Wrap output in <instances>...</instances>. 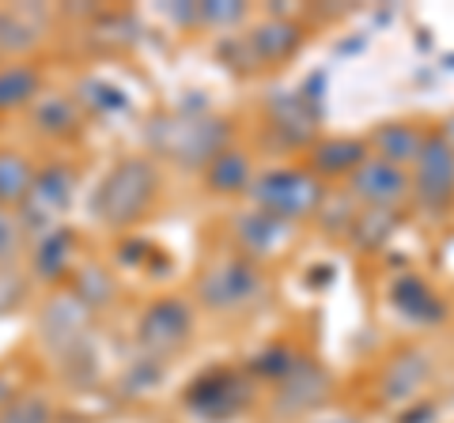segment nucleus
Masks as SVG:
<instances>
[{"label":"nucleus","instance_id":"obj_29","mask_svg":"<svg viewBox=\"0 0 454 423\" xmlns=\"http://www.w3.org/2000/svg\"><path fill=\"white\" fill-rule=\"evenodd\" d=\"M73 98L80 106H91V110H121L125 106V95L106 80H83Z\"/></svg>","mask_w":454,"mask_h":423},{"label":"nucleus","instance_id":"obj_32","mask_svg":"<svg viewBox=\"0 0 454 423\" xmlns=\"http://www.w3.org/2000/svg\"><path fill=\"white\" fill-rule=\"evenodd\" d=\"M216 58L227 68H235V73H254V68H258V65H254V53H250L243 35H227L220 46H216Z\"/></svg>","mask_w":454,"mask_h":423},{"label":"nucleus","instance_id":"obj_11","mask_svg":"<svg viewBox=\"0 0 454 423\" xmlns=\"http://www.w3.org/2000/svg\"><path fill=\"white\" fill-rule=\"evenodd\" d=\"M247 38V46L254 53V65L258 68H273V65H284V61H292L295 53L303 50V27L295 23V19H273V16H265L258 27H250V35Z\"/></svg>","mask_w":454,"mask_h":423},{"label":"nucleus","instance_id":"obj_16","mask_svg":"<svg viewBox=\"0 0 454 423\" xmlns=\"http://www.w3.org/2000/svg\"><path fill=\"white\" fill-rule=\"evenodd\" d=\"M367 140L360 136H322L307 148V171L315 178H348L367 159Z\"/></svg>","mask_w":454,"mask_h":423},{"label":"nucleus","instance_id":"obj_21","mask_svg":"<svg viewBox=\"0 0 454 423\" xmlns=\"http://www.w3.org/2000/svg\"><path fill=\"white\" fill-rule=\"evenodd\" d=\"M250 181H254V163H250V155L239 148H223L216 159L205 166V186L216 196H247Z\"/></svg>","mask_w":454,"mask_h":423},{"label":"nucleus","instance_id":"obj_20","mask_svg":"<svg viewBox=\"0 0 454 423\" xmlns=\"http://www.w3.org/2000/svg\"><path fill=\"white\" fill-rule=\"evenodd\" d=\"M390 303L402 310L409 321H417V326H435V321L447 318V303L439 299V295L424 284L417 273H405L397 276L390 284Z\"/></svg>","mask_w":454,"mask_h":423},{"label":"nucleus","instance_id":"obj_18","mask_svg":"<svg viewBox=\"0 0 454 423\" xmlns=\"http://www.w3.org/2000/svg\"><path fill=\"white\" fill-rule=\"evenodd\" d=\"M76 261V235L68 227H53L35 238L31 246V276L42 284H61L65 276H73Z\"/></svg>","mask_w":454,"mask_h":423},{"label":"nucleus","instance_id":"obj_14","mask_svg":"<svg viewBox=\"0 0 454 423\" xmlns=\"http://www.w3.org/2000/svg\"><path fill=\"white\" fill-rule=\"evenodd\" d=\"M231 235H235L239 253L262 265V258L277 253V250L292 238V223H284V219H277V216H269V212L250 208V212H239V216H235Z\"/></svg>","mask_w":454,"mask_h":423},{"label":"nucleus","instance_id":"obj_10","mask_svg":"<svg viewBox=\"0 0 454 423\" xmlns=\"http://www.w3.org/2000/svg\"><path fill=\"white\" fill-rule=\"evenodd\" d=\"M348 196L352 201H360L364 208H402L409 196H413V181H409V171L402 166H390L375 159V155H367V159L352 171L348 178Z\"/></svg>","mask_w":454,"mask_h":423},{"label":"nucleus","instance_id":"obj_8","mask_svg":"<svg viewBox=\"0 0 454 423\" xmlns=\"http://www.w3.org/2000/svg\"><path fill=\"white\" fill-rule=\"evenodd\" d=\"M254 382L247 371H231V366H216V371L201 374L186 389V408L201 419H231L250 404Z\"/></svg>","mask_w":454,"mask_h":423},{"label":"nucleus","instance_id":"obj_25","mask_svg":"<svg viewBox=\"0 0 454 423\" xmlns=\"http://www.w3.org/2000/svg\"><path fill=\"white\" fill-rule=\"evenodd\" d=\"M295 359H300V351H295V348H288V344H265V348H258L250 356L247 378H250V382H273L277 386V382L288 378Z\"/></svg>","mask_w":454,"mask_h":423},{"label":"nucleus","instance_id":"obj_12","mask_svg":"<svg viewBox=\"0 0 454 423\" xmlns=\"http://www.w3.org/2000/svg\"><path fill=\"white\" fill-rule=\"evenodd\" d=\"M428 378H432V359L420 348H405L382 366L379 393L390 404H413L420 397V389L428 386Z\"/></svg>","mask_w":454,"mask_h":423},{"label":"nucleus","instance_id":"obj_35","mask_svg":"<svg viewBox=\"0 0 454 423\" xmlns=\"http://www.w3.org/2000/svg\"><path fill=\"white\" fill-rule=\"evenodd\" d=\"M439 136H443V140H447V144L454 148V114H450V118L443 121V129H439Z\"/></svg>","mask_w":454,"mask_h":423},{"label":"nucleus","instance_id":"obj_22","mask_svg":"<svg viewBox=\"0 0 454 423\" xmlns=\"http://www.w3.org/2000/svg\"><path fill=\"white\" fill-rule=\"evenodd\" d=\"M42 95V73L27 61H0V114L27 110Z\"/></svg>","mask_w":454,"mask_h":423},{"label":"nucleus","instance_id":"obj_2","mask_svg":"<svg viewBox=\"0 0 454 423\" xmlns=\"http://www.w3.org/2000/svg\"><path fill=\"white\" fill-rule=\"evenodd\" d=\"M247 196L258 212H269V216H277L284 223H300L318 216L330 189L307 166H273V171L254 174Z\"/></svg>","mask_w":454,"mask_h":423},{"label":"nucleus","instance_id":"obj_23","mask_svg":"<svg viewBox=\"0 0 454 423\" xmlns=\"http://www.w3.org/2000/svg\"><path fill=\"white\" fill-rule=\"evenodd\" d=\"M35 186V163L16 148H0V208L20 212Z\"/></svg>","mask_w":454,"mask_h":423},{"label":"nucleus","instance_id":"obj_30","mask_svg":"<svg viewBox=\"0 0 454 423\" xmlns=\"http://www.w3.org/2000/svg\"><path fill=\"white\" fill-rule=\"evenodd\" d=\"M23 246H27V231H23L20 216L8 208H0V269L20 258Z\"/></svg>","mask_w":454,"mask_h":423},{"label":"nucleus","instance_id":"obj_28","mask_svg":"<svg viewBox=\"0 0 454 423\" xmlns=\"http://www.w3.org/2000/svg\"><path fill=\"white\" fill-rule=\"evenodd\" d=\"M250 8L243 0H205V4H197V23L205 27H220V31H231V27L247 23Z\"/></svg>","mask_w":454,"mask_h":423},{"label":"nucleus","instance_id":"obj_27","mask_svg":"<svg viewBox=\"0 0 454 423\" xmlns=\"http://www.w3.org/2000/svg\"><path fill=\"white\" fill-rule=\"evenodd\" d=\"M0 423H53V408L42 393H20L0 408Z\"/></svg>","mask_w":454,"mask_h":423},{"label":"nucleus","instance_id":"obj_26","mask_svg":"<svg viewBox=\"0 0 454 423\" xmlns=\"http://www.w3.org/2000/svg\"><path fill=\"white\" fill-rule=\"evenodd\" d=\"M73 276H76V280H73V288H68V291H73L76 299L91 310V314H95V310L103 306V303L114 299V280H110V273L98 269V265H83V269L73 273Z\"/></svg>","mask_w":454,"mask_h":423},{"label":"nucleus","instance_id":"obj_3","mask_svg":"<svg viewBox=\"0 0 454 423\" xmlns=\"http://www.w3.org/2000/svg\"><path fill=\"white\" fill-rule=\"evenodd\" d=\"M269 280L258 261L243 258V253H223L208 265L197 280V303L208 314H239L265 299Z\"/></svg>","mask_w":454,"mask_h":423},{"label":"nucleus","instance_id":"obj_24","mask_svg":"<svg viewBox=\"0 0 454 423\" xmlns=\"http://www.w3.org/2000/svg\"><path fill=\"white\" fill-rule=\"evenodd\" d=\"M397 223H402V219H397L394 208H364V212L352 216L348 235H352V242H356L364 253H375V250H382L394 238Z\"/></svg>","mask_w":454,"mask_h":423},{"label":"nucleus","instance_id":"obj_5","mask_svg":"<svg viewBox=\"0 0 454 423\" xmlns=\"http://www.w3.org/2000/svg\"><path fill=\"white\" fill-rule=\"evenodd\" d=\"M76 181H80L76 171L65 166V163H50V166H42V171H35V186L16 212L27 238L31 235L38 238V235H46L53 227H61V216L68 212V204H73V196H76Z\"/></svg>","mask_w":454,"mask_h":423},{"label":"nucleus","instance_id":"obj_15","mask_svg":"<svg viewBox=\"0 0 454 423\" xmlns=\"http://www.w3.org/2000/svg\"><path fill=\"white\" fill-rule=\"evenodd\" d=\"M88 321H91V310L83 306L73 291H57L53 299L46 303V310H42V336L61 348V351H76V344L88 336Z\"/></svg>","mask_w":454,"mask_h":423},{"label":"nucleus","instance_id":"obj_36","mask_svg":"<svg viewBox=\"0 0 454 423\" xmlns=\"http://www.w3.org/2000/svg\"><path fill=\"white\" fill-rule=\"evenodd\" d=\"M318 423H360L356 416H337V419H318Z\"/></svg>","mask_w":454,"mask_h":423},{"label":"nucleus","instance_id":"obj_13","mask_svg":"<svg viewBox=\"0 0 454 423\" xmlns=\"http://www.w3.org/2000/svg\"><path fill=\"white\" fill-rule=\"evenodd\" d=\"M269 121L288 148H310L318 140V110L300 91H277L269 98Z\"/></svg>","mask_w":454,"mask_h":423},{"label":"nucleus","instance_id":"obj_19","mask_svg":"<svg viewBox=\"0 0 454 423\" xmlns=\"http://www.w3.org/2000/svg\"><path fill=\"white\" fill-rule=\"evenodd\" d=\"M31 125L38 136H50V140H68L80 133V103L73 95H61V91H42L31 106Z\"/></svg>","mask_w":454,"mask_h":423},{"label":"nucleus","instance_id":"obj_9","mask_svg":"<svg viewBox=\"0 0 454 423\" xmlns=\"http://www.w3.org/2000/svg\"><path fill=\"white\" fill-rule=\"evenodd\" d=\"M333 389V378L325 371L322 363L300 356L295 366L288 371L284 382H277V393H273V416L277 419H300L307 412H315V408L330 397Z\"/></svg>","mask_w":454,"mask_h":423},{"label":"nucleus","instance_id":"obj_4","mask_svg":"<svg viewBox=\"0 0 454 423\" xmlns=\"http://www.w3.org/2000/svg\"><path fill=\"white\" fill-rule=\"evenodd\" d=\"M223 148H231V121L205 114V110L170 118L160 133V151L178 166H186V171H197V166L205 171Z\"/></svg>","mask_w":454,"mask_h":423},{"label":"nucleus","instance_id":"obj_34","mask_svg":"<svg viewBox=\"0 0 454 423\" xmlns=\"http://www.w3.org/2000/svg\"><path fill=\"white\" fill-rule=\"evenodd\" d=\"M167 16L178 19V23H197V4H170Z\"/></svg>","mask_w":454,"mask_h":423},{"label":"nucleus","instance_id":"obj_7","mask_svg":"<svg viewBox=\"0 0 454 423\" xmlns=\"http://www.w3.org/2000/svg\"><path fill=\"white\" fill-rule=\"evenodd\" d=\"M409 181H413V201L428 212L432 219H443L454 204V148L439 133L424 136V148L417 163L409 166Z\"/></svg>","mask_w":454,"mask_h":423},{"label":"nucleus","instance_id":"obj_17","mask_svg":"<svg viewBox=\"0 0 454 423\" xmlns=\"http://www.w3.org/2000/svg\"><path fill=\"white\" fill-rule=\"evenodd\" d=\"M424 136H428V129H420L417 121H382L372 129V136H367V151L382 163L409 171L424 148Z\"/></svg>","mask_w":454,"mask_h":423},{"label":"nucleus","instance_id":"obj_33","mask_svg":"<svg viewBox=\"0 0 454 423\" xmlns=\"http://www.w3.org/2000/svg\"><path fill=\"white\" fill-rule=\"evenodd\" d=\"M435 416H439V408H435V404H428V401H413L402 416H397V423H432Z\"/></svg>","mask_w":454,"mask_h":423},{"label":"nucleus","instance_id":"obj_6","mask_svg":"<svg viewBox=\"0 0 454 423\" xmlns=\"http://www.w3.org/2000/svg\"><path fill=\"white\" fill-rule=\"evenodd\" d=\"M193 333V306L178 295H163V299H152L145 306V314L137 318V348L145 351L148 359H167L190 344Z\"/></svg>","mask_w":454,"mask_h":423},{"label":"nucleus","instance_id":"obj_1","mask_svg":"<svg viewBox=\"0 0 454 423\" xmlns=\"http://www.w3.org/2000/svg\"><path fill=\"white\" fill-rule=\"evenodd\" d=\"M160 196V171L148 155H125L110 166L91 196V216L110 231L137 227Z\"/></svg>","mask_w":454,"mask_h":423},{"label":"nucleus","instance_id":"obj_31","mask_svg":"<svg viewBox=\"0 0 454 423\" xmlns=\"http://www.w3.org/2000/svg\"><path fill=\"white\" fill-rule=\"evenodd\" d=\"M35 42V27L27 23V16H16V12H4L0 16V50L4 53H20Z\"/></svg>","mask_w":454,"mask_h":423}]
</instances>
